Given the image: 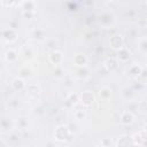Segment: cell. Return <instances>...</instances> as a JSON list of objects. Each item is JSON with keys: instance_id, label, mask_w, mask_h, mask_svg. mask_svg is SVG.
Wrapping results in <instances>:
<instances>
[{"instance_id": "f546056e", "label": "cell", "mask_w": 147, "mask_h": 147, "mask_svg": "<svg viewBox=\"0 0 147 147\" xmlns=\"http://www.w3.org/2000/svg\"><path fill=\"white\" fill-rule=\"evenodd\" d=\"M45 110H46V109H44V107H39V108H36L34 113H36V114H42Z\"/></svg>"}, {"instance_id": "484cf974", "label": "cell", "mask_w": 147, "mask_h": 147, "mask_svg": "<svg viewBox=\"0 0 147 147\" xmlns=\"http://www.w3.org/2000/svg\"><path fill=\"white\" fill-rule=\"evenodd\" d=\"M54 75H55L56 77H62V76H63V71H62V69H61L60 67H56L55 70H54Z\"/></svg>"}, {"instance_id": "30bf717a", "label": "cell", "mask_w": 147, "mask_h": 147, "mask_svg": "<svg viewBox=\"0 0 147 147\" xmlns=\"http://www.w3.org/2000/svg\"><path fill=\"white\" fill-rule=\"evenodd\" d=\"M121 122H122V124H131V123L133 122V116H132V114L129 113V111L123 113L122 116H121Z\"/></svg>"}, {"instance_id": "603a6c76", "label": "cell", "mask_w": 147, "mask_h": 147, "mask_svg": "<svg viewBox=\"0 0 147 147\" xmlns=\"http://www.w3.org/2000/svg\"><path fill=\"white\" fill-rule=\"evenodd\" d=\"M75 116H76L77 119H83V118L86 116V113H85L84 109H77V110L75 111Z\"/></svg>"}, {"instance_id": "44dd1931", "label": "cell", "mask_w": 147, "mask_h": 147, "mask_svg": "<svg viewBox=\"0 0 147 147\" xmlns=\"http://www.w3.org/2000/svg\"><path fill=\"white\" fill-rule=\"evenodd\" d=\"M87 69L86 68H84V67H78V69H77V71H76V75L79 77V78H84V77H86L87 76Z\"/></svg>"}, {"instance_id": "e0dca14e", "label": "cell", "mask_w": 147, "mask_h": 147, "mask_svg": "<svg viewBox=\"0 0 147 147\" xmlns=\"http://www.w3.org/2000/svg\"><path fill=\"white\" fill-rule=\"evenodd\" d=\"M26 91L29 94H33V95H37L39 93V87L34 84H30L26 86Z\"/></svg>"}, {"instance_id": "7c38bea8", "label": "cell", "mask_w": 147, "mask_h": 147, "mask_svg": "<svg viewBox=\"0 0 147 147\" xmlns=\"http://www.w3.org/2000/svg\"><path fill=\"white\" fill-rule=\"evenodd\" d=\"M100 22L103 25H109L113 22V16L108 13H103L102 15H100Z\"/></svg>"}, {"instance_id": "7a4b0ae2", "label": "cell", "mask_w": 147, "mask_h": 147, "mask_svg": "<svg viewBox=\"0 0 147 147\" xmlns=\"http://www.w3.org/2000/svg\"><path fill=\"white\" fill-rule=\"evenodd\" d=\"M79 101H80L84 106H90V105H92V103L94 102V95H93L92 92L85 91V92L82 93V95H80V98H79Z\"/></svg>"}, {"instance_id": "8992f818", "label": "cell", "mask_w": 147, "mask_h": 147, "mask_svg": "<svg viewBox=\"0 0 147 147\" xmlns=\"http://www.w3.org/2000/svg\"><path fill=\"white\" fill-rule=\"evenodd\" d=\"M74 62H75V64L77 67H85V64L87 62V59L83 54H76L74 56Z\"/></svg>"}, {"instance_id": "ba28073f", "label": "cell", "mask_w": 147, "mask_h": 147, "mask_svg": "<svg viewBox=\"0 0 147 147\" xmlns=\"http://www.w3.org/2000/svg\"><path fill=\"white\" fill-rule=\"evenodd\" d=\"M2 36H3V38L6 39V40H8V41H13V40H15L16 39V32H15V30H13V29H7V30H5L3 31V33H2Z\"/></svg>"}, {"instance_id": "4316f807", "label": "cell", "mask_w": 147, "mask_h": 147, "mask_svg": "<svg viewBox=\"0 0 147 147\" xmlns=\"http://www.w3.org/2000/svg\"><path fill=\"white\" fill-rule=\"evenodd\" d=\"M55 48H56V42L54 40H51L48 42V49H52V52H54V51H56Z\"/></svg>"}, {"instance_id": "d6a6232c", "label": "cell", "mask_w": 147, "mask_h": 147, "mask_svg": "<svg viewBox=\"0 0 147 147\" xmlns=\"http://www.w3.org/2000/svg\"><path fill=\"white\" fill-rule=\"evenodd\" d=\"M45 147H56V146H55V145H54L53 142H48V144H47V145H46Z\"/></svg>"}, {"instance_id": "83f0119b", "label": "cell", "mask_w": 147, "mask_h": 147, "mask_svg": "<svg viewBox=\"0 0 147 147\" xmlns=\"http://www.w3.org/2000/svg\"><path fill=\"white\" fill-rule=\"evenodd\" d=\"M9 105H10L13 108H16V107H18V101H17L16 99H11V100L9 101Z\"/></svg>"}, {"instance_id": "3957f363", "label": "cell", "mask_w": 147, "mask_h": 147, "mask_svg": "<svg viewBox=\"0 0 147 147\" xmlns=\"http://www.w3.org/2000/svg\"><path fill=\"white\" fill-rule=\"evenodd\" d=\"M110 45L115 49H121L123 48V39L119 34H113L110 37Z\"/></svg>"}, {"instance_id": "6da1fadb", "label": "cell", "mask_w": 147, "mask_h": 147, "mask_svg": "<svg viewBox=\"0 0 147 147\" xmlns=\"http://www.w3.org/2000/svg\"><path fill=\"white\" fill-rule=\"evenodd\" d=\"M55 137L57 140L64 141V140H70L71 139V132L69 131L68 126L65 125H60L55 130Z\"/></svg>"}, {"instance_id": "9c48e42d", "label": "cell", "mask_w": 147, "mask_h": 147, "mask_svg": "<svg viewBox=\"0 0 147 147\" xmlns=\"http://www.w3.org/2000/svg\"><path fill=\"white\" fill-rule=\"evenodd\" d=\"M11 84H13V88L16 90V91H21L25 87V83L23 82L22 78H15Z\"/></svg>"}, {"instance_id": "1f68e13d", "label": "cell", "mask_w": 147, "mask_h": 147, "mask_svg": "<svg viewBox=\"0 0 147 147\" xmlns=\"http://www.w3.org/2000/svg\"><path fill=\"white\" fill-rule=\"evenodd\" d=\"M10 140H11V141H17V140H18V136H17V134H13L11 138H10Z\"/></svg>"}, {"instance_id": "f1b7e54d", "label": "cell", "mask_w": 147, "mask_h": 147, "mask_svg": "<svg viewBox=\"0 0 147 147\" xmlns=\"http://www.w3.org/2000/svg\"><path fill=\"white\" fill-rule=\"evenodd\" d=\"M23 15H24V17H26V18H31V17L33 16V13H32V11H23Z\"/></svg>"}, {"instance_id": "ffe728a7", "label": "cell", "mask_w": 147, "mask_h": 147, "mask_svg": "<svg viewBox=\"0 0 147 147\" xmlns=\"http://www.w3.org/2000/svg\"><path fill=\"white\" fill-rule=\"evenodd\" d=\"M33 34H34V38L37 40H44L45 39V36H46L45 32L42 30H40V29H36L34 32H33Z\"/></svg>"}, {"instance_id": "2e32d148", "label": "cell", "mask_w": 147, "mask_h": 147, "mask_svg": "<svg viewBox=\"0 0 147 147\" xmlns=\"http://www.w3.org/2000/svg\"><path fill=\"white\" fill-rule=\"evenodd\" d=\"M22 7H23L24 11H32L34 9V2H32V1H24V2H22Z\"/></svg>"}, {"instance_id": "9a60e30c", "label": "cell", "mask_w": 147, "mask_h": 147, "mask_svg": "<svg viewBox=\"0 0 147 147\" xmlns=\"http://www.w3.org/2000/svg\"><path fill=\"white\" fill-rule=\"evenodd\" d=\"M6 60L9 61V62H14L17 60V53L13 49H9L6 52Z\"/></svg>"}, {"instance_id": "52a82bcc", "label": "cell", "mask_w": 147, "mask_h": 147, "mask_svg": "<svg viewBox=\"0 0 147 147\" xmlns=\"http://www.w3.org/2000/svg\"><path fill=\"white\" fill-rule=\"evenodd\" d=\"M105 65H106V68H107L109 71L115 70V69L117 68V59L114 57V56L108 57V59L106 60V62H105Z\"/></svg>"}, {"instance_id": "836d02e7", "label": "cell", "mask_w": 147, "mask_h": 147, "mask_svg": "<svg viewBox=\"0 0 147 147\" xmlns=\"http://www.w3.org/2000/svg\"><path fill=\"white\" fill-rule=\"evenodd\" d=\"M95 147H102V146H95Z\"/></svg>"}, {"instance_id": "cb8c5ba5", "label": "cell", "mask_w": 147, "mask_h": 147, "mask_svg": "<svg viewBox=\"0 0 147 147\" xmlns=\"http://www.w3.org/2000/svg\"><path fill=\"white\" fill-rule=\"evenodd\" d=\"M111 139L110 138H103L102 140H101V146L102 147H110L111 146Z\"/></svg>"}, {"instance_id": "4dcf8cb0", "label": "cell", "mask_w": 147, "mask_h": 147, "mask_svg": "<svg viewBox=\"0 0 147 147\" xmlns=\"http://www.w3.org/2000/svg\"><path fill=\"white\" fill-rule=\"evenodd\" d=\"M146 45H147V42H146V40H144L142 42H141V45H140V48L144 51V52H146Z\"/></svg>"}, {"instance_id": "277c9868", "label": "cell", "mask_w": 147, "mask_h": 147, "mask_svg": "<svg viewBox=\"0 0 147 147\" xmlns=\"http://www.w3.org/2000/svg\"><path fill=\"white\" fill-rule=\"evenodd\" d=\"M117 147H134V142L133 140L125 136V137H121L117 141Z\"/></svg>"}, {"instance_id": "d6986e66", "label": "cell", "mask_w": 147, "mask_h": 147, "mask_svg": "<svg viewBox=\"0 0 147 147\" xmlns=\"http://www.w3.org/2000/svg\"><path fill=\"white\" fill-rule=\"evenodd\" d=\"M17 125H18V127H20V129H22V130L26 129V127H28V125H29L28 118H25V117H20V118H18V121H17Z\"/></svg>"}, {"instance_id": "7402d4cb", "label": "cell", "mask_w": 147, "mask_h": 147, "mask_svg": "<svg viewBox=\"0 0 147 147\" xmlns=\"http://www.w3.org/2000/svg\"><path fill=\"white\" fill-rule=\"evenodd\" d=\"M10 125H11V123H10V121H9L8 118H3V119L0 121V126H1L3 130L10 129Z\"/></svg>"}, {"instance_id": "8fae6325", "label": "cell", "mask_w": 147, "mask_h": 147, "mask_svg": "<svg viewBox=\"0 0 147 147\" xmlns=\"http://www.w3.org/2000/svg\"><path fill=\"white\" fill-rule=\"evenodd\" d=\"M99 96L102 99V100H108L110 96H111V90L108 88V87H103L99 91Z\"/></svg>"}, {"instance_id": "ac0fdd59", "label": "cell", "mask_w": 147, "mask_h": 147, "mask_svg": "<svg viewBox=\"0 0 147 147\" xmlns=\"http://www.w3.org/2000/svg\"><path fill=\"white\" fill-rule=\"evenodd\" d=\"M129 72H130L131 76H133V77H138V76L140 75V72H141V68H140L139 65H133V67L130 68Z\"/></svg>"}, {"instance_id": "4fadbf2b", "label": "cell", "mask_w": 147, "mask_h": 147, "mask_svg": "<svg viewBox=\"0 0 147 147\" xmlns=\"http://www.w3.org/2000/svg\"><path fill=\"white\" fill-rule=\"evenodd\" d=\"M78 101H79V95H78L77 93H71V94L68 95L67 103H68L69 106H74V105H76Z\"/></svg>"}, {"instance_id": "d4e9b609", "label": "cell", "mask_w": 147, "mask_h": 147, "mask_svg": "<svg viewBox=\"0 0 147 147\" xmlns=\"http://www.w3.org/2000/svg\"><path fill=\"white\" fill-rule=\"evenodd\" d=\"M20 75H21L22 77H28V76L30 75V70H29L28 68H23V69L20 70Z\"/></svg>"}, {"instance_id": "5b68a950", "label": "cell", "mask_w": 147, "mask_h": 147, "mask_svg": "<svg viewBox=\"0 0 147 147\" xmlns=\"http://www.w3.org/2000/svg\"><path fill=\"white\" fill-rule=\"evenodd\" d=\"M63 60V55L61 52L59 51H54V52H51L49 54V61L53 63V64H60Z\"/></svg>"}, {"instance_id": "5bb4252c", "label": "cell", "mask_w": 147, "mask_h": 147, "mask_svg": "<svg viewBox=\"0 0 147 147\" xmlns=\"http://www.w3.org/2000/svg\"><path fill=\"white\" fill-rule=\"evenodd\" d=\"M117 57L122 61H126L130 57V52L126 48H121V49H118V56Z\"/></svg>"}]
</instances>
